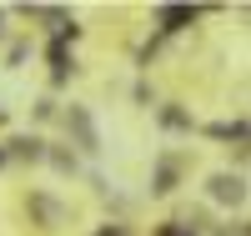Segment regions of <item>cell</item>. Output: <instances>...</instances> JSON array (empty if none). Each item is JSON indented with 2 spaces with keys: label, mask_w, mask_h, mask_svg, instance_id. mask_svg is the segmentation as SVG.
I'll return each instance as SVG.
<instances>
[{
  "label": "cell",
  "mask_w": 251,
  "mask_h": 236,
  "mask_svg": "<svg viewBox=\"0 0 251 236\" xmlns=\"http://www.w3.org/2000/svg\"><path fill=\"white\" fill-rule=\"evenodd\" d=\"M66 126L75 131L80 151H100V136H96V121H91V111H86V105H71V111H66Z\"/></svg>",
  "instance_id": "cell-1"
},
{
  "label": "cell",
  "mask_w": 251,
  "mask_h": 236,
  "mask_svg": "<svg viewBox=\"0 0 251 236\" xmlns=\"http://www.w3.org/2000/svg\"><path fill=\"white\" fill-rule=\"evenodd\" d=\"M211 201H221V206H241V201H246V181L231 176V171L211 176Z\"/></svg>",
  "instance_id": "cell-2"
},
{
  "label": "cell",
  "mask_w": 251,
  "mask_h": 236,
  "mask_svg": "<svg viewBox=\"0 0 251 236\" xmlns=\"http://www.w3.org/2000/svg\"><path fill=\"white\" fill-rule=\"evenodd\" d=\"M156 20H161V30H186V26L196 20V10H191V5H161Z\"/></svg>",
  "instance_id": "cell-3"
},
{
  "label": "cell",
  "mask_w": 251,
  "mask_h": 236,
  "mask_svg": "<svg viewBox=\"0 0 251 236\" xmlns=\"http://www.w3.org/2000/svg\"><path fill=\"white\" fill-rule=\"evenodd\" d=\"M5 156H20V161H46V141H35V136H15Z\"/></svg>",
  "instance_id": "cell-4"
},
{
  "label": "cell",
  "mask_w": 251,
  "mask_h": 236,
  "mask_svg": "<svg viewBox=\"0 0 251 236\" xmlns=\"http://www.w3.org/2000/svg\"><path fill=\"white\" fill-rule=\"evenodd\" d=\"M176 171H181V166H176L171 156H166V161L156 166V181H151V191H156V196H166V191H171V186H176Z\"/></svg>",
  "instance_id": "cell-5"
},
{
  "label": "cell",
  "mask_w": 251,
  "mask_h": 236,
  "mask_svg": "<svg viewBox=\"0 0 251 236\" xmlns=\"http://www.w3.org/2000/svg\"><path fill=\"white\" fill-rule=\"evenodd\" d=\"M161 126H166V131H191V111H181V105H166V111H161Z\"/></svg>",
  "instance_id": "cell-6"
},
{
  "label": "cell",
  "mask_w": 251,
  "mask_h": 236,
  "mask_svg": "<svg viewBox=\"0 0 251 236\" xmlns=\"http://www.w3.org/2000/svg\"><path fill=\"white\" fill-rule=\"evenodd\" d=\"M46 156H50V166H55V171H66V176L75 171V156H71V151H46Z\"/></svg>",
  "instance_id": "cell-7"
},
{
  "label": "cell",
  "mask_w": 251,
  "mask_h": 236,
  "mask_svg": "<svg viewBox=\"0 0 251 236\" xmlns=\"http://www.w3.org/2000/svg\"><path fill=\"white\" fill-rule=\"evenodd\" d=\"M30 206H35V211H40V216H46V221H60V206H55V201H46V196H35Z\"/></svg>",
  "instance_id": "cell-8"
},
{
  "label": "cell",
  "mask_w": 251,
  "mask_h": 236,
  "mask_svg": "<svg viewBox=\"0 0 251 236\" xmlns=\"http://www.w3.org/2000/svg\"><path fill=\"white\" fill-rule=\"evenodd\" d=\"M156 236H196V231H186V226H181V221H166V226H161V231H156Z\"/></svg>",
  "instance_id": "cell-9"
},
{
  "label": "cell",
  "mask_w": 251,
  "mask_h": 236,
  "mask_svg": "<svg viewBox=\"0 0 251 236\" xmlns=\"http://www.w3.org/2000/svg\"><path fill=\"white\" fill-rule=\"evenodd\" d=\"M100 236H126V231H121V226H106V231H100Z\"/></svg>",
  "instance_id": "cell-10"
},
{
  "label": "cell",
  "mask_w": 251,
  "mask_h": 236,
  "mask_svg": "<svg viewBox=\"0 0 251 236\" xmlns=\"http://www.w3.org/2000/svg\"><path fill=\"white\" fill-rule=\"evenodd\" d=\"M0 30H5V10H0Z\"/></svg>",
  "instance_id": "cell-11"
},
{
  "label": "cell",
  "mask_w": 251,
  "mask_h": 236,
  "mask_svg": "<svg viewBox=\"0 0 251 236\" xmlns=\"http://www.w3.org/2000/svg\"><path fill=\"white\" fill-rule=\"evenodd\" d=\"M0 166H5V151H0Z\"/></svg>",
  "instance_id": "cell-12"
}]
</instances>
